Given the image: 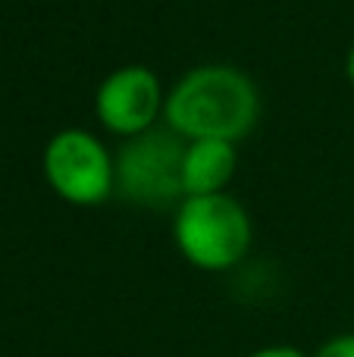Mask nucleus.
<instances>
[{"mask_svg": "<svg viewBox=\"0 0 354 357\" xmlns=\"http://www.w3.org/2000/svg\"><path fill=\"white\" fill-rule=\"evenodd\" d=\"M41 169L50 191L72 207H98L116 191V157L85 129L56 132L44 144Z\"/></svg>", "mask_w": 354, "mask_h": 357, "instance_id": "obj_3", "label": "nucleus"}, {"mask_svg": "<svg viewBox=\"0 0 354 357\" xmlns=\"http://www.w3.org/2000/svg\"><path fill=\"white\" fill-rule=\"evenodd\" d=\"M238 167L236 144L217 142V138H201L185 142L182 154V197L220 195L232 182Z\"/></svg>", "mask_w": 354, "mask_h": 357, "instance_id": "obj_6", "label": "nucleus"}, {"mask_svg": "<svg viewBox=\"0 0 354 357\" xmlns=\"http://www.w3.org/2000/svg\"><path fill=\"white\" fill-rule=\"evenodd\" d=\"M163 100H167V91L154 69L129 63V66L113 69L98 85L94 113L107 132L135 138L157 126V119L163 116Z\"/></svg>", "mask_w": 354, "mask_h": 357, "instance_id": "obj_5", "label": "nucleus"}, {"mask_svg": "<svg viewBox=\"0 0 354 357\" xmlns=\"http://www.w3.org/2000/svg\"><path fill=\"white\" fill-rule=\"evenodd\" d=\"M248 357H307V354H301L298 348H292V345H270V348H261V351H254Z\"/></svg>", "mask_w": 354, "mask_h": 357, "instance_id": "obj_8", "label": "nucleus"}, {"mask_svg": "<svg viewBox=\"0 0 354 357\" xmlns=\"http://www.w3.org/2000/svg\"><path fill=\"white\" fill-rule=\"evenodd\" d=\"M345 75H348V82L354 85V44L348 47V56H345Z\"/></svg>", "mask_w": 354, "mask_h": 357, "instance_id": "obj_9", "label": "nucleus"}, {"mask_svg": "<svg viewBox=\"0 0 354 357\" xmlns=\"http://www.w3.org/2000/svg\"><path fill=\"white\" fill-rule=\"evenodd\" d=\"M257 119L261 91L248 73L229 63H204L182 73L163 100V123L185 142L217 138L236 144L254 132Z\"/></svg>", "mask_w": 354, "mask_h": 357, "instance_id": "obj_1", "label": "nucleus"}, {"mask_svg": "<svg viewBox=\"0 0 354 357\" xmlns=\"http://www.w3.org/2000/svg\"><path fill=\"white\" fill-rule=\"evenodd\" d=\"M182 154L185 138L169 126L125 138L116 154V191L138 207H169L182 201Z\"/></svg>", "mask_w": 354, "mask_h": 357, "instance_id": "obj_4", "label": "nucleus"}, {"mask_svg": "<svg viewBox=\"0 0 354 357\" xmlns=\"http://www.w3.org/2000/svg\"><path fill=\"white\" fill-rule=\"evenodd\" d=\"M314 357H354V333H342V335H332L330 342L317 348Z\"/></svg>", "mask_w": 354, "mask_h": 357, "instance_id": "obj_7", "label": "nucleus"}, {"mask_svg": "<svg viewBox=\"0 0 354 357\" xmlns=\"http://www.w3.org/2000/svg\"><path fill=\"white\" fill-rule=\"evenodd\" d=\"M173 238L179 254L204 273H223L242 264L251 251V213L229 191L182 197L173 216Z\"/></svg>", "mask_w": 354, "mask_h": 357, "instance_id": "obj_2", "label": "nucleus"}]
</instances>
